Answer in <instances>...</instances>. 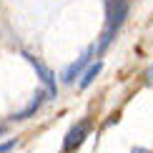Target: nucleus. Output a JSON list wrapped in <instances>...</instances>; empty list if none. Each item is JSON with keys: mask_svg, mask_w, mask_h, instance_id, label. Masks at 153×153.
I'll list each match as a JSON object with an SVG mask.
<instances>
[{"mask_svg": "<svg viewBox=\"0 0 153 153\" xmlns=\"http://www.w3.org/2000/svg\"><path fill=\"white\" fill-rule=\"evenodd\" d=\"M0 133H5V126H0Z\"/></svg>", "mask_w": 153, "mask_h": 153, "instance_id": "obj_10", "label": "nucleus"}, {"mask_svg": "<svg viewBox=\"0 0 153 153\" xmlns=\"http://www.w3.org/2000/svg\"><path fill=\"white\" fill-rule=\"evenodd\" d=\"M100 68H103V63H100V60H95L93 65L85 71V75H83V80H80V88H88V85H91V83L95 80V75L100 73Z\"/></svg>", "mask_w": 153, "mask_h": 153, "instance_id": "obj_6", "label": "nucleus"}, {"mask_svg": "<svg viewBox=\"0 0 153 153\" xmlns=\"http://www.w3.org/2000/svg\"><path fill=\"white\" fill-rule=\"evenodd\" d=\"M91 55H93V48H88L85 53H83L80 58L73 63V65H68V68H65V73H63V80H65V83H73V80H75V75L83 71V65H85V63L91 60Z\"/></svg>", "mask_w": 153, "mask_h": 153, "instance_id": "obj_4", "label": "nucleus"}, {"mask_svg": "<svg viewBox=\"0 0 153 153\" xmlns=\"http://www.w3.org/2000/svg\"><path fill=\"white\" fill-rule=\"evenodd\" d=\"M91 133V120H78L71 131L65 133V141H63V151H75L78 146L88 138Z\"/></svg>", "mask_w": 153, "mask_h": 153, "instance_id": "obj_3", "label": "nucleus"}, {"mask_svg": "<svg viewBox=\"0 0 153 153\" xmlns=\"http://www.w3.org/2000/svg\"><path fill=\"white\" fill-rule=\"evenodd\" d=\"M131 153H148V151H146V148H133Z\"/></svg>", "mask_w": 153, "mask_h": 153, "instance_id": "obj_9", "label": "nucleus"}, {"mask_svg": "<svg viewBox=\"0 0 153 153\" xmlns=\"http://www.w3.org/2000/svg\"><path fill=\"white\" fill-rule=\"evenodd\" d=\"M146 80H148V83H151V85H153V65L148 68V73H146Z\"/></svg>", "mask_w": 153, "mask_h": 153, "instance_id": "obj_8", "label": "nucleus"}, {"mask_svg": "<svg viewBox=\"0 0 153 153\" xmlns=\"http://www.w3.org/2000/svg\"><path fill=\"white\" fill-rule=\"evenodd\" d=\"M15 143H18V141H15V138H10V141H8V143H0V153H10L13 148H15Z\"/></svg>", "mask_w": 153, "mask_h": 153, "instance_id": "obj_7", "label": "nucleus"}, {"mask_svg": "<svg viewBox=\"0 0 153 153\" xmlns=\"http://www.w3.org/2000/svg\"><path fill=\"white\" fill-rule=\"evenodd\" d=\"M23 58L30 63V65L35 68V73H38V78H40L43 83H45V88H48V95L50 98H55L58 95V83H55V75L50 73V68L43 63L40 58H35V55H30V53H23Z\"/></svg>", "mask_w": 153, "mask_h": 153, "instance_id": "obj_2", "label": "nucleus"}, {"mask_svg": "<svg viewBox=\"0 0 153 153\" xmlns=\"http://www.w3.org/2000/svg\"><path fill=\"white\" fill-rule=\"evenodd\" d=\"M43 100H45V93H43V91H38V93H35V98L28 103V108H25V111H20V113H15V116H13V120H28V118L38 111V108L43 105Z\"/></svg>", "mask_w": 153, "mask_h": 153, "instance_id": "obj_5", "label": "nucleus"}, {"mask_svg": "<svg viewBox=\"0 0 153 153\" xmlns=\"http://www.w3.org/2000/svg\"><path fill=\"white\" fill-rule=\"evenodd\" d=\"M128 0H105V30H103V38L98 43V53H103L108 48V43L113 40V35L120 30V25L126 23L128 18Z\"/></svg>", "mask_w": 153, "mask_h": 153, "instance_id": "obj_1", "label": "nucleus"}]
</instances>
